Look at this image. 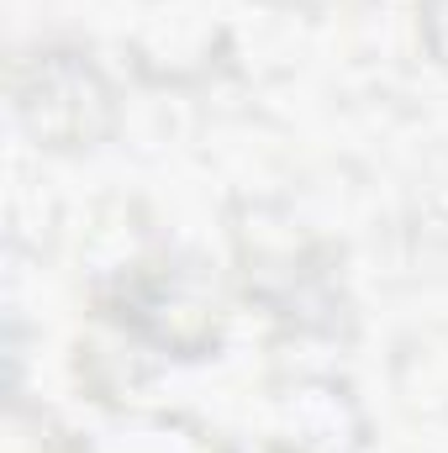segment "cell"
<instances>
[{"label":"cell","instance_id":"obj_1","mask_svg":"<svg viewBox=\"0 0 448 453\" xmlns=\"http://www.w3.org/2000/svg\"><path fill=\"white\" fill-rule=\"evenodd\" d=\"M37 90H21V116L37 137H53V142H80V137H96L101 121H90V106H80V96H106V85L96 80L90 64H74L69 53H58L42 74ZM106 111V106H96Z\"/></svg>","mask_w":448,"mask_h":453},{"label":"cell","instance_id":"obj_2","mask_svg":"<svg viewBox=\"0 0 448 453\" xmlns=\"http://www.w3.org/2000/svg\"><path fill=\"white\" fill-rule=\"evenodd\" d=\"M285 433L296 453H353L364 427L343 385L312 380L285 395Z\"/></svg>","mask_w":448,"mask_h":453},{"label":"cell","instance_id":"obj_3","mask_svg":"<svg viewBox=\"0 0 448 453\" xmlns=\"http://www.w3.org/2000/svg\"><path fill=\"white\" fill-rule=\"evenodd\" d=\"M422 32H428L433 58L448 69V0H428V5H422Z\"/></svg>","mask_w":448,"mask_h":453}]
</instances>
